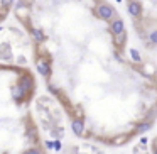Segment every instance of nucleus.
Returning <instances> with one entry per match:
<instances>
[{"mask_svg":"<svg viewBox=\"0 0 157 154\" xmlns=\"http://www.w3.org/2000/svg\"><path fill=\"white\" fill-rule=\"evenodd\" d=\"M49 93L80 139L122 148L157 119V68L108 0H15Z\"/></svg>","mask_w":157,"mask_h":154,"instance_id":"1","label":"nucleus"},{"mask_svg":"<svg viewBox=\"0 0 157 154\" xmlns=\"http://www.w3.org/2000/svg\"><path fill=\"white\" fill-rule=\"evenodd\" d=\"M36 93L31 68L0 61V154H46L34 115Z\"/></svg>","mask_w":157,"mask_h":154,"instance_id":"2","label":"nucleus"},{"mask_svg":"<svg viewBox=\"0 0 157 154\" xmlns=\"http://www.w3.org/2000/svg\"><path fill=\"white\" fill-rule=\"evenodd\" d=\"M130 22L147 47H157V0H125Z\"/></svg>","mask_w":157,"mask_h":154,"instance_id":"3","label":"nucleus"},{"mask_svg":"<svg viewBox=\"0 0 157 154\" xmlns=\"http://www.w3.org/2000/svg\"><path fill=\"white\" fill-rule=\"evenodd\" d=\"M14 2L15 0H0V24L9 17V14L12 12Z\"/></svg>","mask_w":157,"mask_h":154,"instance_id":"4","label":"nucleus"},{"mask_svg":"<svg viewBox=\"0 0 157 154\" xmlns=\"http://www.w3.org/2000/svg\"><path fill=\"white\" fill-rule=\"evenodd\" d=\"M150 153H152V154H157V135L152 139V142H150Z\"/></svg>","mask_w":157,"mask_h":154,"instance_id":"5","label":"nucleus"}]
</instances>
